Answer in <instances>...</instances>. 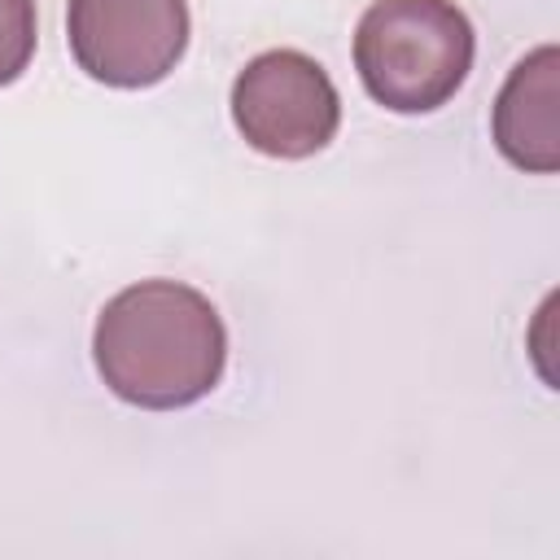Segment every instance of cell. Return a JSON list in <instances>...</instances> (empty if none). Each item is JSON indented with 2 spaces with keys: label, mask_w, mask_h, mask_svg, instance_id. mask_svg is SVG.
<instances>
[{
  "label": "cell",
  "mask_w": 560,
  "mask_h": 560,
  "mask_svg": "<svg viewBox=\"0 0 560 560\" xmlns=\"http://www.w3.org/2000/svg\"><path fill=\"white\" fill-rule=\"evenodd\" d=\"M92 359L114 398L144 411H179L223 381L228 328L201 289L140 280L101 306Z\"/></svg>",
  "instance_id": "cell-1"
},
{
  "label": "cell",
  "mask_w": 560,
  "mask_h": 560,
  "mask_svg": "<svg viewBox=\"0 0 560 560\" xmlns=\"http://www.w3.org/2000/svg\"><path fill=\"white\" fill-rule=\"evenodd\" d=\"M477 35L455 0H376L354 26V70L389 114H433L468 79Z\"/></svg>",
  "instance_id": "cell-2"
},
{
  "label": "cell",
  "mask_w": 560,
  "mask_h": 560,
  "mask_svg": "<svg viewBox=\"0 0 560 560\" xmlns=\"http://www.w3.org/2000/svg\"><path fill=\"white\" fill-rule=\"evenodd\" d=\"M232 122L249 149L298 162L328 149L341 127V96L315 57L298 48H271L245 61L236 74Z\"/></svg>",
  "instance_id": "cell-3"
},
{
  "label": "cell",
  "mask_w": 560,
  "mask_h": 560,
  "mask_svg": "<svg viewBox=\"0 0 560 560\" xmlns=\"http://www.w3.org/2000/svg\"><path fill=\"white\" fill-rule=\"evenodd\" d=\"M188 0H70L66 39L105 88H153L188 52Z\"/></svg>",
  "instance_id": "cell-4"
},
{
  "label": "cell",
  "mask_w": 560,
  "mask_h": 560,
  "mask_svg": "<svg viewBox=\"0 0 560 560\" xmlns=\"http://www.w3.org/2000/svg\"><path fill=\"white\" fill-rule=\"evenodd\" d=\"M490 131L499 153L529 175L560 171V48L538 44L499 88Z\"/></svg>",
  "instance_id": "cell-5"
},
{
  "label": "cell",
  "mask_w": 560,
  "mask_h": 560,
  "mask_svg": "<svg viewBox=\"0 0 560 560\" xmlns=\"http://www.w3.org/2000/svg\"><path fill=\"white\" fill-rule=\"evenodd\" d=\"M35 0H0V88L22 79V70L35 57Z\"/></svg>",
  "instance_id": "cell-6"
}]
</instances>
